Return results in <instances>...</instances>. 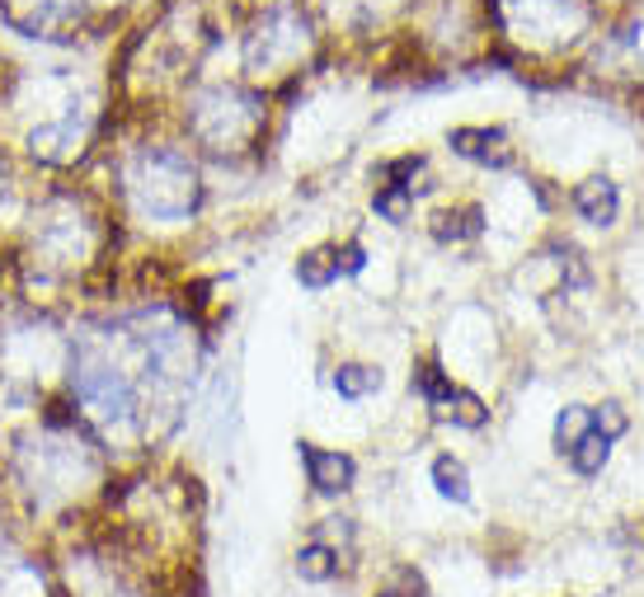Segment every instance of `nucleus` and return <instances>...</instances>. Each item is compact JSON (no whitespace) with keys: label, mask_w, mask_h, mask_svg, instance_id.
Segmentation results:
<instances>
[{"label":"nucleus","mask_w":644,"mask_h":597,"mask_svg":"<svg viewBox=\"0 0 644 597\" xmlns=\"http://www.w3.org/2000/svg\"><path fill=\"white\" fill-rule=\"evenodd\" d=\"M376 597H433V593L419 584V574H414V570H396V574H390V584H386L382 593H376Z\"/></svg>","instance_id":"0eeeda50"},{"label":"nucleus","mask_w":644,"mask_h":597,"mask_svg":"<svg viewBox=\"0 0 644 597\" xmlns=\"http://www.w3.org/2000/svg\"><path fill=\"white\" fill-rule=\"evenodd\" d=\"M339 570H343V551L325 537L306 541L302 551H296V574H302L306 584H329V578H339Z\"/></svg>","instance_id":"7ed1b4c3"},{"label":"nucleus","mask_w":644,"mask_h":597,"mask_svg":"<svg viewBox=\"0 0 644 597\" xmlns=\"http://www.w3.org/2000/svg\"><path fill=\"white\" fill-rule=\"evenodd\" d=\"M452 147H457L461 155H470V161H480V165H494V169L513 161V147L499 128H457L452 132Z\"/></svg>","instance_id":"f03ea898"},{"label":"nucleus","mask_w":644,"mask_h":597,"mask_svg":"<svg viewBox=\"0 0 644 597\" xmlns=\"http://www.w3.org/2000/svg\"><path fill=\"white\" fill-rule=\"evenodd\" d=\"M335 386H339V396H349V400H363L367 390L376 386V372H367V367H339Z\"/></svg>","instance_id":"423d86ee"},{"label":"nucleus","mask_w":644,"mask_h":597,"mask_svg":"<svg viewBox=\"0 0 644 597\" xmlns=\"http://www.w3.org/2000/svg\"><path fill=\"white\" fill-rule=\"evenodd\" d=\"M302 461H306V476H311V484H316L320 494H343L353 484V476H358V466H353L349 452H325V447L306 443Z\"/></svg>","instance_id":"f257e3e1"},{"label":"nucleus","mask_w":644,"mask_h":597,"mask_svg":"<svg viewBox=\"0 0 644 597\" xmlns=\"http://www.w3.org/2000/svg\"><path fill=\"white\" fill-rule=\"evenodd\" d=\"M574 208L584 212L593 226H607L611 216H617V208H621L617 184H607V179H588V184H578V188H574Z\"/></svg>","instance_id":"20e7f679"},{"label":"nucleus","mask_w":644,"mask_h":597,"mask_svg":"<svg viewBox=\"0 0 644 597\" xmlns=\"http://www.w3.org/2000/svg\"><path fill=\"white\" fill-rule=\"evenodd\" d=\"M433 480H437V490H443L447 499H457V504H466V499H470L466 466H461L457 457H437V461H433Z\"/></svg>","instance_id":"39448f33"}]
</instances>
